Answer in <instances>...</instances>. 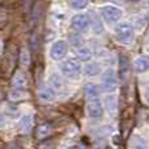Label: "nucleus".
<instances>
[{
	"instance_id": "obj_18",
	"label": "nucleus",
	"mask_w": 149,
	"mask_h": 149,
	"mask_svg": "<svg viewBox=\"0 0 149 149\" xmlns=\"http://www.w3.org/2000/svg\"><path fill=\"white\" fill-rule=\"evenodd\" d=\"M92 50L86 46H82V47H79L77 49V56L79 59L81 60H90L92 59Z\"/></svg>"
},
{
	"instance_id": "obj_14",
	"label": "nucleus",
	"mask_w": 149,
	"mask_h": 149,
	"mask_svg": "<svg viewBox=\"0 0 149 149\" xmlns=\"http://www.w3.org/2000/svg\"><path fill=\"white\" fill-rule=\"evenodd\" d=\"M85 97L88 98V101L92 100H97L98 95H100V86L94 82H89V84L85 85Z\"/></svg>"
},
{
	"instance_id": "obj_4",
	"label": "nucleus",
	"mask_w": 149,
	"mask_h": 149,
	"mask_svg": "<svg viewBox=\"0 0 149 149\" xmlns=\"http://www.w3.org/2000/svg\"><path fill=\"white\" fill-rule=\"evenodd\" d=\"M101 15L102 18L107 24H115L123 17V10L115 5H103L101 8Z\"/></svg>"
},
{
	"instance_id": "obj_20",
	"label": "nucleus",
	"mask_w": 149,
	"mask_h": 149,
	"mask_svg": "<svg viewBox=\"0 0 149 149\" xmlns=\"http://www.w3.org/2000/svg\"><path fill=\"white\" fill-rule=\"evenodd\" d=\"M28 97L24 89H12L9 93V100L10 101H21L24 98Z\"/></svg>"
},
{
	"instance_id": "obj_23",
	"label": "nucleus",
	"mask_w": 149,
	"mask_h": 149,
	"mask_svg": "<svg viewBox=\"0 0 149 149\" xmlns=\"http://www.w3.org/2000/svg\"><path fill=\"white\" fill-rule=\"evenodd\" d=\"M93 30H94L97 34H100V33H102V31H103V26H102V22H101V20H98V18H94V28H93Z\"/></svg>"
},
{
	"instance_id": "obj_15",
	"label": "nucleus",
	"mask_w": 149,
	"mask_h": 149,
	"mask_svg": "<svg viewBox=\"0 0 149 149\" xmlns=\"http://www.w3.org/2000/svg\"><path fill=\"white\" fill-rule=\"evenodd\" d=\"M101 71H102L101 65L98 64V63H95V62H90V63H88V64L84 67V73L86 74L88 77L98 76V74L101 73Z\"/></svg>"
},
{
	"instance_id": "obj_21",
	"label": "nucleus",
	"mask_w": 149,
	"mask_h": 149,
	"mask_svg": "<svg viewBox=\"0 0 149 149\" xmlns=\"http://www.w3.org/2000/svg\"><path fill=\"white\" fill-rule=\"evenodd\" d=\"M90 0H70V5L76 10H81L89 5Z\"/></svg>"
},
{
	"instance_id": "obj_11",
	"label": "nucleus",
	"mask_w": 149,
	"mask_h": 149,
	"mask_svg": "<svg viewBox=\"0 0 149 149\" xmlns=\"http://www.w3.org/2000/svg\"><path fill=\"white\" fill-rule=\"evenodd\" d=\"M28 85V77L24 72L17 71L12 77V86L13 89H25Z\"/></svg>"
},
{
	"instance_id": "obj_6",
	"label": "nucleus",
	"mask_w": 149,
	"mask_h": 149,
	"mask_svg": "<svg viewBox=\"0 0 149 149\" xmlns=\"http://www.w3.org/2000/svg\"><path fill=\"white\" fill-rule=\"evenodd\" d=\"M89 24H90V20L88 17V15H85V13H77L71 20V28L76 33H82V31H85L88 29Z\"/></svg>"
},
{
	"instance_id": "obj_19",
	"label": "nucleus",
	"mask_w": 149,
	"mask_h": 149,
	"mask_svg": "<svg viewBox=\"0 0 149 149\" xmlns=\"http://www.w3.org/2000/svg\"><path fill=\"white\" fill-rule=\"evenodd\" d=\"M20 63L22 67H29L30 65V52L26 47H22L20 51Z\"/></svg>"
},
{
	"instance_id": "obj_31",
	"label": "nucleus",
	"mask_w": 149,
	"mask_h": 149,
	"mask_svg": "<svg viewBox=\"0 0 149 149\" xmlns=\"http://www.w3.org/2000/svg\"><path fill=\"white\" fill-rule=\"evenodd\" d=\"M148 122H149V116H148Z\"/></svg>"
},
{
	"instance_id": "obj_8",
	"label": "nucleus",
	"mask_w": 149,
	"mask_h": 149,
	"mask_svg": "<svg viewBox=\"0 0 149 149\" xmlns=\"http://www.w3.org/2000/svg\"><path fill=\"white\" fill-rule=\"evenodd\" d=\"M37 95H38L39 101H42V102H52L56 98L55 90L49 85H42L37 92Z\"/></svg>"
},
{
	"instance_id": "obj_9",
	"label": "nucleus",
	"mask_w": 149,
	"mask_h": 149,
	"mask_svg": "<svg viewBox=\"0 0 149 149\" xmlns=\"http://www.w3.org/2000/svg\"><path fill=\"white\" fill-rule=\"evenodd\" d=\"M134 71L136 73H144L149 71V54H143L134 60Z\"/></svg>"
},
{
	"instance_id": "obj_27",
	"label": "nucleus",
	"mask_w": 149,
	"mask_h": 149,
	"mask_svg": "<svg viewBox=\"0 0 149 149\" xmlns=\"http://www.w3.org/2000/svg\"><path fill=\"white\" fill-rule=\"evenodd\" d=\"M68 149H85V148L81 147V145H71V147H68Z\"/></svg>"
},
{
	"instance_id": "obj_7",
	"label": "nucleus",
	"mask_w": 149,
	"mask_h": 149,
	"mask_svg": "<svg viewBox=\"0 0 149 149\" xmlns=\"http://www.w3.org/2000/svg\"><path fill=\"white\" fill-rule=\"evenodd\" d=\"M86 111H88V115L93 119H97L101 118L103 114V106L101 103V101L98 100H92V101H88V105H86Z\"/></svg>"
},
{
	"instance_id": "obj_26",
	"label": "nucleus",
	"mask_w": 149,
	"mask_h": 149,
	"mask_svg": "<svg viewBox=\"0 0 149 149\" xmlns=\"http://www.w3.org/2000/svg\"><path fill=\"white\" fill-rule=\"evenodd\" d=\"M144 100H145V102H147V105H149V86L144 92Z\"/></svg>"
},
{
	"instance_id": "obj_29",
	"label": "nucleus",
	"mask_w": 149,
	"mask_h": 149,
	"mask_svg": "<svg viewBox=\"0 0 149 149\" xmlns=\"http://www.w3.org/2000/svg\"><path fill=\"white\" fill-rule=\"evenodd\" d=\"M143 1H144V4L147 5V7H149V0H143Z\"/></svg>"
},
{
	"instance_id": "obj_22",
	"label": "nucleus",
	"mask_w": 149,
	"mask_h": 149,
	"mask_svg": "<svg viewBox=\"0 0 149 149\" xmlns=\"http://www.w3.org/2000/svg\"><path fill=\"white\" fill-rule=\"evenodd\" d=\"M50 82H51V88L52 89H62L63 88V81H62V79L59 77V74H56V73H54V74H51V77H50Z\"/></svg>"
},
{
	"instance_id": "obj_2",
	"label": "nucleus",
	"mask_w": 149,
	"mask_h": 149,
	"mask_svg": "<svg viewBox=\"0 0 149 149\" xmlns=\"http://www.w3.org/2000/svg\"><path fill=\"white\" fill-rule=\"evenodd\" d=\"M81 64L77 59L70 58V59L64 60L60 64V72L63 76L68 77V79H76L80 73H81Z\"/></svg>"
},
{
	"instance_id": "obj_25",
	"label": "nucleus",
	"mask_w": 149,
	"mask_h": 149,
	"mask_svg": "<svg viewBox=\"0 0 149 149\" xmlns=\"http://www.w3.org/2000/svg\"><path fill=\"white\" fill-rule=\"evenodd\" d=\"M4 126H5V116H4V114L0 111V128H3Z\"/></svg>"
},
{
	"instance_id": "obj_17",
	"label": "nucleus",
	"mask_w": 149,
	"mask_h": 149,
	"mask_svg": "<svg viewBox=\"0 0 149 149\" xmlns=\"http://www.w3.org/2000/svg\"><path fill=\"white\" fill-rule=\"evenodd\" d=\"M50 135H51V127L49 124H41V126H38V128H37V139H39V140L46 139Z\"/></svg>"
},
{
	"instance_id": "obj_10",
	"label": "nucleus",
	"mask_w": 149,
	"mask_h": 149,
	"mask_svg": "<svg viewBox=\"0 0 149 149\" xmlns=\"http://www.w3.org/2000/svg\"><path fill=\"white\" fill-rule=\"evenodd\" d=\"M103 105H105V109L110 115H115L118 113V98L114 94H109L105 97V101H103Z\"/></svg>"
},
{
	"instance_id": "obj_24",
	"label": "nucleus",
	"mask_w": 149,
	"mask_h": 149,
	"mask_svg": "<svg viewBox=\"0 0 149 149\" xmlns=\"http://www.w3.org/2000/svg\"><path fill=\"white\" fill-rule=\"evenodd\" d=\"M5 149H21V147L17 143H9V144L5 147Z\"/></svg>"
},
{
	"instance_id": "obj_30",
	"label": "nucleus",
	"mask_w": 149,
	"mask_h": 149,
	"mask_svg": "<svg viewBox=\"0 0 149 149\" xmlns=\"http://www.w3.org/2000/svg\"><path fill=\"white\" fill-rule=\"evenodd\" d=\"M128 1H131V3H139V1H141V0H128Z\"/></svg>"
},
{
	"instance_id": "obj_1",
	"label": "nucleus",
	"mask_w": 149,
	"mask_h": 149,
	"mask_svg": "<svg viewBox=\"0 0 149 149\" xmlns=\"http://www.w3.org/2000/svg\"><path fill=\"white\" fill-rule=\"evenodd\" d=\"M115 39L120 45H130L135 39V28L131 22H120L114 29Z\"/></svg>"
},
{
	"instance_id": "obj_13",
	"label": "nucleus",
	"mask_w": 149,
	"mask_h": 149,
	"mask_svg": "<svg viewBox=\"0 0 149 149\" xmlns=\"http://www.w3.org/2000/svg\"><path fill=\"white\" fill-rule=\"evenodd\" d=\"M119 70H120V77L122 81L126 82L128 80L130 72H131V67H130V63L127 60L126 56H120L119 58Z\"/></svg>"
},
{
	"instance_id": "obj_16",
	"label": "nucleus",
	"mask_w": 149,
	"mask_h": 149,
	"mask_svg": "<svg viewBox=\"0 0 149 149\" xmlns=\"http://www.w3.org/2000/svg\"><path fill=\"white\" fill-rule=\"evenodd\" d=\"M130 149H148V144L145 139H143L139 135L132 136L131 143H130Z\"/></svg>"
},
{
	"instance_id": "obj_12",
	"label": "nucleus",
	"mask_w": 149,
	"mask_h": 149,
	"mask_svg": "<svg viewBox=\"0 0 149 149\" xmlns=\"http://www.w3.org/2000/svg\"><path fill=\"white\" fill-rule=\"evenodd\" d=\"M33 128V116L31 115H24L21 116L20 122H18V131L20 134H29Z\"/></svg>"
},
{
	"instance_id": "obj_28",
	"label": "nucleus",
	"mask_w": 149,
	"mask_h": 149,
	"mask_svg": "<svg viewBox=\"0 0 149 149\" xmlns=\"http://www.w3.org/2000/svg\"><path fill=\"white\" fill-rule=\"evenodd\" d=\"M3 52V42H1V39H0V54Z\"/></svg>"
},
{
	"instance_id": "obj_5",
	"label": "nucleus",
	"mask_w": 149,
	"mask_h": 149,
	"mask_svg": "<svg viewBox=\"0 0 149 149\" xmlns=\"http://www.w3.org/2000/svg\"><path fill=\"white\" fill-rule=\"evenodd\" d=\"M68 52V43L64 39H59V41H55L51 45V49H50V58L55 62H59V60L64 59L65 55Z\"/></svg>"
},
{
	"instance_id": "obj_3",
	"label": "nucleus",
	"mask_w": 149,
	"mask_h": 149,
	"mask_svg": "<svg viewBox=\"0 0 149 149\" xmlns=\"http://www.w3.org/2000/svg\"><path fill=\"white\" fill-rule=\"evenodd\" d=\"M101 88L107 93H113L118 88V77L113 68H109L102 73L101 77Z\"/></svg>"
}]
</instances>
